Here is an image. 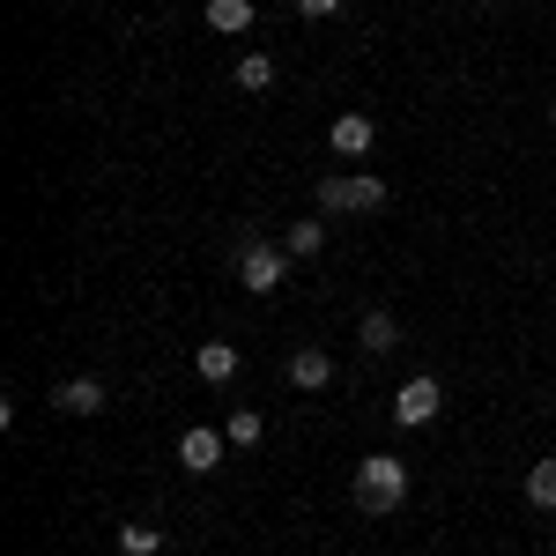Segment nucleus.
Wrapping results in <instances>:
<instances>
[{
  "label": "nucleus",
  "instance_id": "obj_1",
  "mask_svg": "<svg viewBox=\"0 0 556 556\" xmlns=\"http://www.w3.org/2000/svg\"><path fill=\"white\" fill-rule=\"evenodd\" d=\"M401 497H408V460L401 453H364L356 460V513L386 519V513H401Z\"/></svg>",
  "mask_w": 556,
  "mask_h": 556
},
{
  "label": "nucleus",
  "instance_id": "obj_2",
  "mask_svg": "<svg viewBox=\"0 0 556 556\" xmlns=\"http://www.w3.org/2000/svg\"><path fill=\"white\" fill-rule=\"evenodd\" d=\"M238 282H245L253 298H275V290L290 282V245H282V238L245 230V245H238Z\"/></svg>",
  "mask_w": 556,
  "mask_h": 556
},
{
  "label": "nucleus",
  "instance_id": "obj_3",
  "mask_svg": "<svg viewBox=\"0 0 556 556\" xmlns=\"http://www.w3.org/2000/svg\"><path fill=\"white\" fill-rule=\"evenodd\" d=\"M393 193H386L379 172H334L319 178V215H379Z\"/></svg>",
  "mask_w": 556,
  "mask_h": 556
},
{
  "label": "nucleus",
  "instance_id": "obj_4",
  "mask_svg": "<svg viewBox=\"0 0 556 556\" xmlns=\"http://www.w3.org/2000/svg\"><path fill=\"white\" fill-rule=\"evenodd\" d=\"M438 408H445L438 379H408L401 393H393V424H401V430H424V424H438Z\"/></svg>",
  "mask_w": 556,
  "mask_h": 556
},
{
  "label": "nucleus",
  "instance_id": "obj_5",
  "mask_svg": "<svg viewBox=\"0 0 556 556\" xmlns=\"http://www.w3.org/2000/svg\"><path fill=\"white\" fill-rule=\"evenodd\" d=\"M223 445H230V438H223L215 424H193L186 438H178V468L186 475H215L223 468Z\"/></svg>",
  "mask_w": 556,
  "mask_h": 556
},
{
  "label": "nucleus",
  "instance_id": "obj_6",
  "mask_svg": "<svg viewBox=\"0 0 556 556\" xmlns=\"http://www.w3.org/2000/svg\"><path fill=\"white\" fill-rule=\"evenodd\" d=\"M371 141H379V127H371V112H342V119L327 127V149H334L342 164H364V156H371Z\"/></svg>",
  "mask_w": 556,
  "mask_h": 556
},
{
  "label": "nucleus",
  "instance_id": "obj_7",
  "mask_svg": "<svg viewBox=\"0 0 556 556\" xmlns=\"http://www.w3.org/2000/svg\"><path fill=\"white\" fill-rule=\"evenodd\" d=\"M104 401H112V393H104V379H60L52 386V408H60V416H104Z\"/></svg>",
  "mask_w": 556,
  "mask_h": 556
},
{
  "label": "nucleus",
  "instance_id": "obj_8",
  "mask_svg": "<svg viewBox=\"0 0 556 556\" xmlns=\"http://www.w3.org/2000/svg\"><path fill=\"white\" fill-rule=\"evenodd\" d=\"M238 364H245L238 342H201V349H193V371H201L208 386H230V379H238Z\"/></svg>",
  "mask_w": 556,
  "mask_h": 556
},
{
  "label": "nucleus",
  "instance_id": "obj_9",
  "mask_svg": "<svg viewBox=\"0 0 556 556\" xmlns=\"http://www.w3.org/2000/svg\"><path fill=\"white\" fill-rule=\"evenodd\" d=\"M201 23H208L215 38H245V30H253V0H208Z\"/></svg>",
  "mask_w": 556,
  "mask_h": 556
},
{
  "label": "nucleus",
  "instance_id": "obj_10",
  "mask_svg": "<svg viewBox=\"0 0 556 556\" xmlns=\"http://www.w3.org/2000/svg\"><path fill=\"white\" fill-rule=\"evenodd\" d=\"M290 386H298V393L334 386V356H327V349H298V356H290Z\"/></svg>",
  "mask_w": 556,
  "mask_h": 556
},
{
  "label": "nucleus",
  "instance_id": "obj_11",
  "mask_svg": "<svg viewBox=\"0 0 556 556\" xmlns=\"http://www.w3.org/2000/svg\"><path fill=\"white\" fill-rule=\"evenodd\" d=\"M356 349H364V356H386V349H401V319H393V312H364V327H356Z\"/></svg>",
  "mask_w": 556,
  "mask_h": 556
},
{
  "label": "nucleus",
  "instance_id": "obj_12",
  "mask_svg": "<svg viewBox=\"0 0 556 556\" xmlns=\"http://www.w3.org/2000/svg\"><path fill=\"white\" fill-rule=\"evenodd\" d=\"M282 245H290V260H319V253H327V215H312V223H282Z\"/></svg>",
  "mask_w": 556,
  "mask_h": 556
},
{
  "label": "nucleus",
  "instance_id": "obj_13",
  "mask_svg": "<svg viewBox=\"0 0 556 556\" xmlns=\"http://www.w3.org/2000/svg\"><path fill=\"white\" fill-rule=\"evenodd\" d=\"M527 505H534V513H556V453H542V460L527 468Z\"/></svg>",
  "mask_w": 556,
  "mask_h": 556
},
{
  "label": "nucleus",
  "instance_id": "obj_14",
  "mask_svg": "<svg viewBox=\"0 0 556 556\" xmlns=\"http://www.w3.org/2000/svg\"><path fill=\"white\" fill-rule=\"evenodd\" d=\"M119 549H127V556H164V527H149V519H127V527H119Z\"/></svg>",
  "mask_w": 556,
  "mask_h": 556
},
{
  "label": "nucleus",
  "instance_id": "obj_15",
  "mask_svg": "<svg viewBox=\"0 0 556 556\" xmlns=\"http://www.w3.org/2000/svg\"><path fill=\"white\" fill-rule=\"evenodd\" d=\"M238 89H245V97L275 89V60H267V52H245V60H238Z\"/></svg>",
  "mask_w": 556,
  "mask_h": 556
},
{
  "label": "nucleus",
  "instance_id": "obj_16",
  "mask_svg": "<svg viewBox=\"0 0 556 556\" xmlns=\"http://www.w3.org/2000/svg\"><path fill=\"white\" fill-rule=\"evenodd\" d=\"M223 438H230V445H260V438H267V416H260V408H230Z\"/></svg>",
  "mask_w": 556,
  "mask_h": 556
},
{
  "label": "nucleus",
  "instance_id": "obj_17",
  "mask_svg": "<svg viewBox=\"0 0 556 556\" xmlns=\"http://www.w3.org/2000/svg\"><path fill=\"white\" fill-rule=\"evenodd\" d=\"M298 15H312V23H327V15H342V0H298Z\"/></svg>",
  "mask_w": 556,
  "mask_h": 556
},
{
  "label": "nucleus",
  "instance_id": "obj_18",
  "mask_svg": "<svg viewBox=\"0 0 556 556\" xmlns=\"http://www.w3.org/2000/svg\"><path fill=\"white\" fill-rule=\"evenodd\" d=\"M549 127H556V97H549Z\"/></svg>",
  "mask_w": 556,
  "mask_h": 556
},
{
  "label": "nucleus",
  "instance_id": "obj_19",
  "mask_svg": "<svg viewBox=\"0 0 556 556\" xmlns=\"http://www.w3.org/2000/svg\"><path fill=\"white\" fill-rule=\"evenodd\" d=\"M490 8H505V0H490Z\"/></svg>",
  "mask_w": 556,
  "mask_h": 556
}]
</instances>
